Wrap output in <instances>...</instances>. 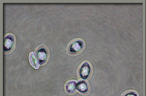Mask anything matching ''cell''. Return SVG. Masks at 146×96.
<instances>
[{
  "mask_svg": "<svg viewBox=\"0 0 146 96\" xmlns=\"http://www.w3.org/2000/svg\"><path fill=\"white\" fill-rule=\"evenodd\" d=\"M91 69L90 65L88 62H85L82 66L79 71V75L83 79H88L91 73Z\"/></svg>",
  "mask_w": 146,
  "mask_h": 96,
  "instance_id": "cell-1",
  "label": "cell"
},
{
  "mask_svg": "<svg viewBox=\"0 0 146 96\" xmlns=\"http://www.w3.org/2000/svg\"><path fill=\"white\" fill-rule=\"evenodd\" d=\"M4 50L6 52H9L13 49L15 43V38L12 35H9L4 39Z\"/></svg>",
  "mask_w": 146,
  "mask_h": 96,
  "instance_id": "cell-2",
  "label": "cell"
},
{
  "mask_svg": "<svg viewBox=\"0 0 146 96\" xmlns=\"http://www.w3.org/2000/svg\"><path fill=\"white\" fill-rule=\"evenodd\" d=\"M28 60L30 64L34 69L37 70L39 68L40 64L36 52L31 51L30 52L28 55Z\"/></svg>",
  "mask_w": 146,
  "mask_h": 96,
  "instance_id": "cell-3",
  "label": "cell"
},
{
  "mask_svg": "<svg viewBox=\"0 0 146 96\" xmlns=\"http://www.w3.org/2000/svg\"><path fill=\"white\" fill-rule=\"evenodd\" d=\"M84 44L81 40L75 41L70 44L69 49L70 53H76L81 51L83 48Z\"/></svg>",
  "mask_w": 146,
  "mask_h": 96,
  "instance_id": "cell-4",
  "label": "cell"
},
{
  "mask_svg": "<svg viewBox=\"0 0 146 96\" xmlns=\"http://www.w3.org/2000/svg\"><path fill=\"white\" fill-rule=\"evenodd\" d=\"M37 55L40 64L45 62L48 58V53L46 49L43 47L40 48L37 52Z\"/></svg>",
  "mask_w": 146,
  "mask_h": 96,
  "instance_id": "cell-5",
  "label": "cell"
},
{
  "mask_svg": "<svg viewBox=\"0 0 146 96\" xmlns=\"http://www.w3.org/2000/svg\"><path fill=\"white\" fill-rule=\"evenodd\" d=\"M77 89L80 92L86 93L88 90V84L84 81H79L77 83Z\"/></svg>",
  "mask_w": 146,
  "mask_h": 96,
  "instance_id": "cell-6",
  "label": "cell"
},
{
  "mask_svg": "<svg viewBox=\"0 0 146 96\" xmlns=\"http://www.w3.org/2000/svg\"><path fill=\"white\" fill-rule=\"evenodd\" d=\"M77 83L74 81L69 82L66 85V89L68 92L71 93L74 92L77 88Z\"/></svg>",
  "mask_w": 146,
  "mask_h": 96,
  "instance_id": "cell-7",
  "label": "cell"
},
{
  "mask_svg": "<svg viewBox=\"0 0 146 96\" xmlns=\"http://www.w3.org/2000/svg\"><path fill=\"white\" fill-rule=\"evenodd\" d=\"M124 96H138V95L135 93L133 92H129L127 93Z\"/></svg>",
  "mask_w": 146,
  "mask_h": 96,
  "instance_id": "cell-8",
  "label": "cell"
}]
</instances>
